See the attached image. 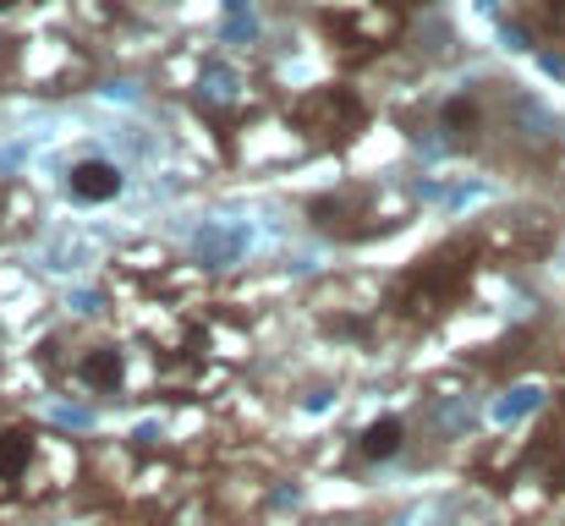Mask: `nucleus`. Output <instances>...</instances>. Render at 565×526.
<instances>
[{"label":"nucleus","mask_w":565,"mask_h":526,"mask_svg":"<svg viewBox=\"0 0 565 526\" xmlns=\"http://www.w3.org/2000/svg\"><path fill=\"white\" fill-rule=\"evenodd\" d=\"M33 461V433L28 428H6L0 433V477H22Z\"/></svg>","instance_id":"423d86ee"},{"label":"nucleus","mask_w":565,"mask_h":526,"mask_svg":"<svg viewBox=\"0 0 565 526\" xmlns=\"http://www.w3.org/2000/svg\"><path fill=\"white\" fill-rule=\"evenodd\" d=\"M461 280H467V264H456V253H434L417 269V280L406 286V308L412 313H434V308H445L461 291Z\"/></svg>","instance_id":"f03ea898"},{"label":"nucleus","mask_w":565,"mask_h":526,"mask_svg":"<svg viewBox=\"0 0 565 526\" xmlns=\"http://www.w3.org/2000/svg\"><path fill=\"white\" fill-rule=\"evenodd\" d=\"M72 197L77 203H110V197H121V171L110 160H77L72 165Z\"/></svg>","instance_id":"7ed1b4c3"},{"label":"nucleus","mask_w":565,"mask_h":526,"mask_svg":"<svg viewBox=\"0 0 565 526\" xmlns=\"http://www.w3.org/2000/svg\"><path fill=\"white\" fill-rule=\"evenodd\" d=\"M445 127H450L456 138H472V132H478V105H472V99H450V105H445Z\"/></svg>","instance_id":"0eeeda50"},{"label":"nucleus","mask_w":565,"mask_h":526,"mask_svg":"<svg viewBox=\"0 0 565 526\" xmlns=\"http://www.w3.org/2000/svg\"><path fill=\"white\" fill-rule=\"evenodd\" d=\"M297 127L308 138H330V143H352L363 132V99L352 88H319L313 99L297 105Z\"/></svg>","instance_id":"f257e3e1"},{"label":"nucleus","mask_w":565,"mask_h":526,"mask_svg":"<svg viewBox=\"0 0 565 526\" xmlns=\"http://www.w3.org/2000/svg\"><path fill=\"white\" fill-rule=\"evenodd\" d=\"M401 439H406L401 417H390V411H384V417L369 422V433H363V455H369V461H390V455L401 450Z\"/></svg>","instance_id":"39448f33"},{"label":"nucleus","mask_w":565,"mask_h":526,"mask_svg":"<svg viewBox=\"0 0 565 526\" xmlns=\"http://www.w3.org/2000/svg\"><path fill=\"white\" fill-rule=\"evenodd\" d=\"M83 384L88 389H121V378H127V362H121V351H110V346H99V351H88L83 356Z\"/></svg>","instance_id":"20e7f679"},{"label":"nucleus","mask_w":565,"mask_h":526,"mask_svg":"<svg viewBox=\"0 0 565 526\" xmlns=\"http://www.w3.org/2000/svg\"><path fill=\"white\" fill-rule=\"evenodd\" d=\"M11 6H17V0H0V11H11Z\"/></svg>","instance_id":"6e6552de"}]
</instances>
